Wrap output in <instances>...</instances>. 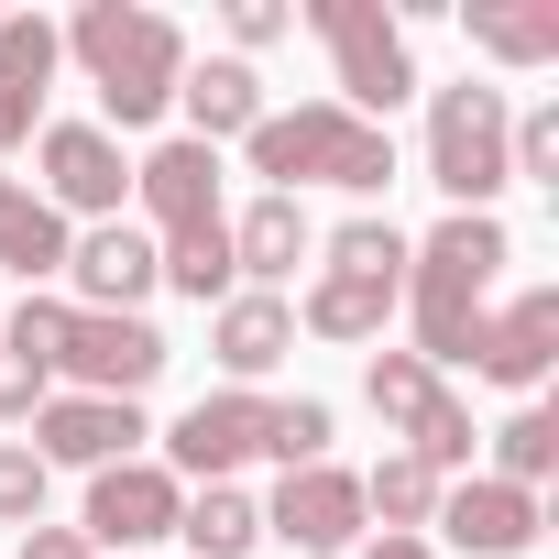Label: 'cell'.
I'll use <instances>...</instances> for the list:
<instances>
[{"label": "cell", "mask_w": 559, "mask_h": 559, "mask_svg": "<svg viewBox=\"0 0 559 559\" xmlns=\"http://www.w3.org/2000/svg\"><path fill=\"white\" fill-rule=\"evenodd\" d=\"M176 472L165 461H110V472H88V548H154V537H176Z\"/></svg>", "instance_id": "9c48e42d"}, {"label": "cell", "mask_w": 559, "mask_h": 559, "mask_svg": "<svg viewBox=\"0 0 559 559\" xmlns=\"http://www.w3.org/2000/svg\"><path fill=\"white\" fill-rule=\"evenodd\" d=\"M45 384H56V373H34L23 352H0V417H34V406H45Z\"/></svg>", "instance_id": "d6a6232c"}, {"label": "cell", "mask_w": 559, "mask_h": 559, "mask_svg": "<svg viewBox=\"0 0 559 559\" xmlns=\"http://www.w3.org/2000/svg\"><path fill=\"white\" fill-rule=\"evenodd\" d=\"M241 154H252L263 198H297V187H352V198H373V187H395V143H384L373 121H352L341 99L263 110V121L241 132Z\"/></svg>", "instance_id": "3957f363"}, {"label": "cell", "mask_w": 559, "mask_h": 559, "mask_svg": "<svg viewBox=\"0 0 559 559\" xmlns=\"http://www.w3.org/2000/svg\"><path fill=\"white\" fill-rule=\"evenodd\" d=\"M362 395H373V417H384V428H417V417H428V395H439V373H428L417 352H373Z\"/></svg>", "instance_id": "484cf974"}, {"label": "cell", "mask_w": 559, "mask_h": 559, "mask_svg": "<svg viewBox=\"0 0 559 559\" xmlns=\"http://www.w3.org/2000/svg\"><path fill=\"white\" fill-rule=\"evenodd\" d=\"M362 515H384V537H417V526L439 515V472H428L417 450H384V461L362 472Z\"/></svg>", "instance_id": "7402d4cb"}, {"label": "cell", "mask_w": 559, "mask_h": 559, "mask_svg": "<svg viewBox=\"0 0 559 559\" xmlns=\"http://www.w3.org/2000/svg\"><path fill=\"white\" fill-rule=\"evenodd\" d=\"M132 198H143L165 230H187V219H219V154L176 132V143H154V154L132 165Z\"/></svg>", "instance_id": "2e32d148"}, {"label": "cell", "mask_w": 559, "mask_h": 559, "mask_svg": "<svg viewBox=\"0 0 559 559\" xmlns=\"http://www.w3.org/2000/svg\"><path fill=\"white\" fill-rule=\"evenodd\" d=\"M274 34H297L286 0H230V45H274Z\"/></svg>", "instance_id": "1f68e13d"}, {"label": "cell", "mask_w": 559, "mask_h": 559, "mask_svg": "<svg viewBox=\"0 0 559 559\" xmlns=\"http://www.w3.org/2000/svg\"><path fill=\"white\" fill-rule=\"evenodd\" d=\"M34 121H45V99H34V88H0V154L34 143Z\"/></svg>", "instance_id": "836d02e7"}, {"label": "cell", "mask_w": 559, "mask_h": 559, "mask_svg": "<svg viewBox=\"0 0 559 559\" xmlns=\"http://www.w3.org/2000/svg\"><path fill=\"white\" fill-rule=\"evenodd\" d=\"M504 263H515V241H504L493 209H450L428 241H406V308H417V362H428V373L472 362V341H483V297H493Z\"/></svg>", "instance_id": "6da1fadb"}, {"label": "cell", "mask_w": 559, "mask_h": 559, "mask_svg": "<svg viewBox=\"0 0 559 559\" xmlns=\"http://www.w3.org/2000/svg\"><path fill=\"white\" fill-rule=\"evenodd\" d=\"M23 559H99L78 526H23Z\"/></svg>", "instance_id": "e575fe53"}, {"label": "cell", "mask_w": 559, "mask_h": 559, "mask_svg": "<svg viewBox=\"0 0 559 559\" xmlns=\"http://www.w3.org/2000/svg\"><path fill=\"white\" fill-rule=\"evenodd\" d=\"M559 472V417L548 406H526V417H504L493 428V483H515V493H537Z\"/></svg>", "instance_id": "d4e9b609"}, {"label": "cell", "mask_w": 559, "mask_h": 559, "mask_svg": "<svg viewBox=\"0 0 559 559\" xmlns=\"http://www.w3.org/2000/svg\"><path fill=\"white\" fill-rule=\"evenodd\" d=\"M472 439H483V428H472V406H461L450 384H439V395H428V417L406 428V450H417L428 472H461V461H472Z\"/></svg>", "instance_id": "f1b7e54d"}, {"label": "cell", "mask_w": 559, "mask_h": 559, "mask_svg": "<svg viewBox=\"0 0 559 559\" xmlns=\"http://www.w3.org/2000/svg\"><path fill=\"white\" fill-rule=\"evenodd\" d=\"M263 450V395H198L176 428H165V472H198V483H230V461Z\"/></svg>", "instance_id": "8fae6325"}, {"label": "cell", "mask_w": 559, "mask_h": 559, "mask_svg": "<svg viewBox=\"0 0 559 559\" xmlns=\"http://www.w3.org/2000/svg\"><path fill=\"white\" fill-rule=\"evenodd\" d=\"M548 362H559V286H526L515 308H493V319H483L472 373H493V384H537Z\"/></svg>", "instance_id": "9a60e30c"}, {"label": "cell", "mask_w": 559, "mask_h": 559, "mask_svg": "<svg viewBox=\"0 0 559 559\" xmlns=\"http://www.w3.org/2000/svg\"><path fill=\"white\" fill-rule=\"evenodd\" d=\"M34 165H45V209H56V219H67V209L121 219V198H132V165H121V143H110L99 121H45V132H34Z\"/></svg>", "instance_id": "8992f818"}, {"label": "cell", "mask_w": 559, "mask_h": 559, "mask_svg": "<svg viewBox=\"0 0 559 559\" xmlns=\"http://www.w3.org/2000/svg\"><path fill=\"white\" fill-rule=\"evenodd\" d=\"M67 56L88 67V88H99V132H110V143L176 110L187 34H176L165 12H132V0H88V12L67 23Z\"/></svg>", "instance_id": "7a4b0ae2"}, {"label": "cell", "mask_w": 559, "mask_h": 559, "mask_svg": "<svg viewBox=\"0 0 559 559\" xmlns=\"http://www.w3.org/2000/svg\"><path fill=\"white\" fill-rule=\"evenodd\" d=\"M209 352H219V373L252 395L274 362L297 352V308H286V297H263V286H241V297H219V308H209Z\"/></svg>", "instance_id": "5bb4252c"}, {"label": "cell", "mask_w": 559, "mask_h": 559, "mask_svg": "<svg viewBox=\"0 0 559 559\" xmlns=\"http://www.w3.org/2000/svg\"><path fill=\"white\" fill-rule=\"evenodd\" d=\"M230 263H241L252 286L274 297V286H286V274L308 263V209H297V198H252V209L230 219Z\"/></svg>", "instance_id": "ac0fdd59"}, {"label": "cell", "mask_w": 559, "mask_h": 559, "mask_svg": "<svg viewBox=\"0 0 559 559\" xmlns=\"http://www.w3.org/2000/svg\"><path fill=\"white\" fill-rule=\"evenodd\" d=\"M56 56H67V34H56V23H34V12H0V88H34V99H45Z\"/></svg>", "instance_id": "4316f807"}, {"label": "cell", "mask_w": 559, "mask_h": 559, "mask_svg": "<svg viewBox=\"0 0 559 559\" xmlns=\"http://www.w3.org/2000/svg\"><path fill=\"white\" fill-rule=\"evenodd\" d=\"M176 110H187V143H230V132H252L263 121V78L241 67V56H209V67H187L176 78Z\"/></svg>", "instance_id": "e0dca14e"}, {"label": "cell", "mask_w": 559, "mask_h": 559, "mask_svg": "<svg viewBox=\"0 0 559 559\" xmlns=\"http://www.w3.org/2000/svg\"><path fill=\"white\" fill-rule=\"evenodd\" d=\"M504 132H515L504 88H483V78L439 88V99H428V187H450L461 209H493V187H515Z\"/></svg>", "instance_id": "5b68a950"}, {"label": "cell", "mask_w": 559, "mask_h": 559, "mask_svg": "<svg viewBox=\"0 0 559 559\" xmlns=\"http://www.w3.org/2000/svg\"><path fill=\"white\" fill-rule=\"evenodd\" d=\"M56 373L78 384V395H110V406H132L154 373H165V330L154 319H67V352H56Z\"/></svg>", "instance_id": "52a82bcc"}, {"label": "cell", "mask_w": 559, "mask_h": 559, "mask_svg": "<svg viewBox=\"0 0 559 559\" xmlns=\"http://www.w3.org/2000/svg\"><path fill=\"white\" fill-rule=\"evenodd\" d=\"M132 439H143V406H110V395H45L34 406V461L56 472V461H78V472H110V461H132Z\"/></svg>", "instance_id": "30bf717a"}, {"label": "cell", "mask_w": 559, "mask_h": 559, "mask_svg": "<svg viewBox=\"0 0 559 559\" xmlns=\"http://www.w3.org/2000/svg\"><path fill=\"white\" fill-rule=\"evenodd\" d=\"M154 286H176V297H198V308L241 297V263H230V219H187V230H165V252H154Z\"/></svg>", "instance_id": "d6986e66"}, {"label": "cell", "mask_w": 559, "mask_h": 559, "mask_svg": "<svg viewBox=\"0 0 559 559\" xmlns=\"http://www.w3.org/2000/svg\"><path fill=\"white\" fill-rule=\"evenodd\" d=\"M263 450L286 461V472H319V461H330V406H319V395H286V406H263Z\"/></svg>", "instance_id": "83f0119b"}, {"label": "cell", "mask_w": 559, "mask_h": 559, "mask_svg": "<svg viewBox=\"0 0 559 559\" xmlns=\"http://www.w3.org/2000/svg\"><path fill=\"white\" fill-rule=\"evenodd\" d=\"M0 526H45V461L23 439H0Z\"/></svg>", "instance_id": "4dcf8cb0"}, {"label": "cell", "mask_w": 559, "mask_h": 559, "mask_svg": "<svg viewBox=\"0 0 559 559\" xmlns=\"http://www.w3.org/2000/svg\"><path fill=\"white\" fill-rule=\"evenodd\" d=\"M450 548H472V559H526L537 548V493H515V483H461V493H439V515H428Z\"/></svg>", "instance_id": "7c38bea8"}, {"label": "cell", "mask_w": 559, "mask_h": 559, "mask_svg": "<svg viewBox=\"0 0 559 559\" xmlns=\"http://www.w3.org/2000/svg\"><path fill=\"white\" fill-rule=\"evenodd\" d=\"M472 45L493 67H548L559 56V0H472Z\"/></svg>", "instance_id": "ffe728a7"}, {"label": "cell", "mask_w": 559, "mask_h": 559, "mask_svg": "<svg viewBox=\"0 0 559 559\" xmlns=\"http://www.w3.org/2000/svg\"><path fill=\"white\" fill-rule=\"evenodd\" d=\"M67 274H78L88 319H132V308L154 297V241H143L132 219H99L88 241H67Z\"/></svg>", "instance_id": "4fadbf2b"}, {"label": "cell", "mask_w": 559, "mask_h": 559, "mask_svg": "<svg viewBox=\"0 0 559 559\" xmlns=\"http://www.w3.org/2000/svg\"><path fill=\"white\" fill-rule=\"evenodd\" d=\"M330 274L406 297V230H395V219H341V230H330Z\"/></svg>", "instance_id": "cb8c5ba5"}, {"label": "cell", "mask_w": 559, "mask_h": 559, "mask_svg": "<svg viewBox=\"0 0 559 559\" xmlns=\"http://www.w3.org/2000/svg\"><path fill=\"white\" fill-rule=\"evenodd\" d=\"M176 537H187L198 559H252V537H263V504H252V493H230V483H209L198 504H176Z\"/></svg>", "instance_id": "603a6c76"}, {"label": "cell", "mask_w": 559, "mask_h": 559, "mask_svg": "<svg viewBox=\"0 0 559 559\" xmlns=\"http://www.w3.org/2000/svg\"><path fill=\"white\" fill-rule=\"evenodd\" d=\"M362 559H439V548H428V537H373Z\"/></svg>", "instance_id": "d590c367"}, {"label": "cell", "mask_w": 559, "mask_h": 559, "mask_svg": "<svg viewBox=\"0 0 559 559\" xmlns=\"http://www.w3.org/2000/svg\"><path fill=\"white\" fill-rule=\"evenodd\" d=\"M384 319H395V286H352V274H319L297 297V330L319 341H384Z\"/></svg>", "instance_id": "44dd1931"}, {"label": "cell", "mask_w": 559, "mask_h": 559, "mask_svg": "<svg viewBox=\"0 0 559 559\" xmlns=\"http://www.w3.org/2000/svg\"><path fill=\"white\" fill-rule=\"evenodd\" d=\"M308 23H319V45H330V67H341V110L384 132V110L417 88L406 23L384 12V0H308Z\"/></svg>", "instance_id": "277c9868"}, {"label": "cell", "mask_w": 559, "mask_h": 559, "mask_svg": "<svg viewBox=\"0 0 559 559\" xmlns=\"http://www.w3.org/2000/svg\"><path fill=\"white\" fill-rule=\"evenodd\" d=\"M67 319H78V308H56V297H23V308H0V352H23L34 373H56V352H67Z\"/></svg>", "instance_id": "f546056e"}, {"label": "cell", "mask_w": 559, "mask_h": 559, "mask_svg": "<svg viewBox=\"0 0 559 559\" xmlns=\"http://www.w3.org/2000/svg\"><path fill=\"white\" fill-rule=\"evenodd\" d=\"M263 537H286L297 559H341L362 537V472L319 461V472H286V493L263 504Z\"/></svg>", "instance_id": "ba28073f"}]
</instances>
